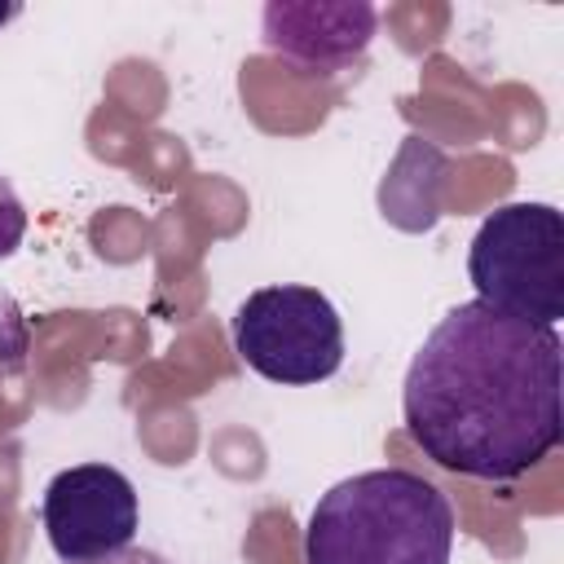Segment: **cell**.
I'll use <instances>...</instances> for the list:
<instances>
[{"instance_id":"obj_3","label":"cell","mask_w":564,"mask_h":564,"mask_svg":"<svg viewBox=\"0 0 564 564\" xmlns=\"http://www.w3.org/2000/svg\"><path fill=\"white\" fill-rule=\"evenodd\" d=\"M476 300L538 326L564 317V216L551 203H507L489 212L467 251Z\"/></svg>"},{"instance_id":"obj_6","label":"cell","mask_w":564,"mask_h":564,"mask_svg":"<svg viewBox=\"0 0 564 564\" xmlns=\"http://www.w3.org/2000/svg\"><path fill=\"white\" fill-rule=\"evenodd\" d=\"M379 13L366 0H273L264 4V48L300 70H339L375 40Z\"/></svg>"},{"instance_id":"obj_7","label":"cell","mask_w":564,"mask_h":564,"mask_svg":"<svg viewBox=\"0 0 564 564\" xmlns=\"http://www.w3.org/2000/svg\"><path fill=\"white\" fill-rule=\"evenodd\" d=\"M26 317H22V308H18V300L0 286V361H22L26 357Z\"/></svg>"},{"instance_id":"obj_2","label":"cell","mask_w":564,"mask_h":564,"mask_svg":"<svg viewBox=\"0 0 564 564\" xmlns=\"http://www.w3.org/2000/svg\"><path fill=\"white\" fill-rule=\"evenodd\" d=\"M449 498L405 467H375L330 485L304 529V564H449Z\"/></svg>"},{"instance_id":"obj_5","label":"cell","mask_w":564,"mask_h":564,"mask_svg":"<svg viewBox=\"0 0 564 564\" xmlns=\"http://www.w3.org/2000/svg\"><path fill=\"white\" fill-rule=\"evenodd\" d=\"M141 507L132 480L110 463H75L57 471L40 502V524L62 564L97 560L132 546Z\"/></svg>"},{"instance_id":"obj_8","label":"cell","mask_w":564,"mask_h":564,"mask_svg":"<svg viewBox=\"0 0 564 564\" xmlns=\"http://www.w3.org/2000/svg\"><path fill=\"white\" fill-rule=\"evenodd\" d=\"M22 234H26V207L9 185V176H0V260L22 247Z\"/></svg>"},{"instance_id":"obj_4","label":"cell","mask_w":564,"mask_h":564,"mask_svg":"<svg viewBox=\"0 0 564 564\" xmlns=\"http://www.w3.org/2000/svg\"><path fill=\"white\" fill-rule=\"evenodd\" d=\"M234 352L269 383H322L344 366V322L317 286L278 282L234 313Z\"/></svg>"},{"instance_id":"obj_1","label":"cell","mask_w":564,"mask_h":564,"mask_svg":"<svg viewBox=\"0 0 564 564\" xmlns=\"http://www.w3.org/2000/svg\"><path fill=\"white\" fill-rule=\"evenodd\" d=\"M560 330L507 317L480 300L454 304L419 344L401 419L410 441L445 471L516 480L564 436Z\"/></svg>"},{"instance_id":"obj_9","label":"cell","mask_w":564,"mask_h":564,"mask_svg":"<svg viewBox=\"0 0 564 564\" xmlns=\"http://www.w3.org/2000/svg\"><path fill=\"white\" fill-rule=\"evenodd\" d=\"M75 564H167V560L159 551H145V546H123V551H110L97 560H75Z\"/></svg>"},{"instance_id":"obj_10","label":"cell","mask_w":564,"mask_h":564,"mask_svg":"<svg viewBox=\"0 0 564 564\" xmlns=\"http://www.w3.org/2000/svg\"><path fill=\"white\" fill-rule=\"evenodd\" d=\"M4 18H18V4H9V9H0V22H4Z\"/></svg>"}]
</instances>
